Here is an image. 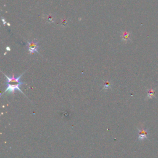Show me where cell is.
<instances>
[{
    "instance_id": "1",
    "label": "cell",
    "mask_w": 158,
    "mask_h": 158,
    "mask_svg": "<svg viewBox=\"0 0 158 158\" xmlns=\"http://www.w3.org/2000/svg\"><path fill=\"white\" fill-rule=\"evenodd\" d=\"M25 72V71L22 74H21V75L17 77H15L14 75H13L12 77H8L6 75L5 73H4L3 72L4 76L7 79V88L3 93H1V95L6 93H14L16 90L19 91L20 92L24 94L20 88L21 85L24 84V83L21 82L20 79L22 77V76L24 75V73Z\"/></svg>"
},
{
    "instance_id": "2",
    "label": "cell",
    "mask_w": 158,
    "mask_h": 158,
    "mask_svg": "<svg viewBox=\"0 0 158 158\" xmlns=\"http://www.w3.org/2000/svg\"><path fill=\"white\" fill-rule=\"evenodd\" d=\"M27 46L30 54H33L35 53H39V42L37 40H34L32 41H27Z\"/></svg>"
},
{
    "instance_id": "4",
    "label": "cell",
    "mask_w": 158,
    "mask_h": 158,
    "mask_svg": "<svg viewBox=\"0 0 158 158\" xmlns=\"http://www.w3.org/2000/svg\"><path fill=\"white\" fill-rule=\"evenodd\" d=\"M111 88V82L109 81H105L104 83V85H103V89L104 90H109Z\"/></svg>"
},
{
    "instance_id": "3",
    "label": "cell",
    "mask_w": 158,
    "mask_h": 158,
    "mask_svg": "<svg viewBox=\"0 0 158 158\" xmlns=\"http://www.w3.org/2000/svg\"><path fill=\"white\" fill-rule=\"evenodd\" d=\"M147 137V132L145 129L142 128L139 129V134H138V139L140 140H143Z\"/></svg>"
},
{
    "instance_id": "5",
    "label": "cell",
    "mask_w": 158,
    "mask_h": 158,
    "mask_svg": "<svg viewBox=\"0 0 158 158\" xmlns=\"http://www.w3.org/2000/svg\"><path fill=\"white\" fill-rule=\"evenodd\" d=\"M154 95V91L153 90H151L150 91H148V96L150 98V97H152Z\"/></svg>"
}]
</instances>
